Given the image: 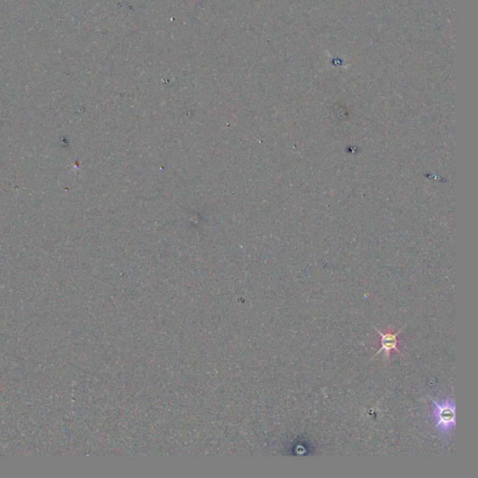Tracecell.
I'll return each mask as SVG.
<instances>
[{
    "mask_svg": "<svg viewBox=\"0 0 478 478\" xmlns=\"http://www.w3.org/2000/svg\"><path fill=\"white\" fill-rule=\"evenodd\" d=\"M428 397L436 407L433 412L434 428H437L442 433H449L456 425L455 402L450 398L437 402L429 395Z\"/></svg>",
    "mask_w": 478,
    "mask_h": 478,
    "instance_id": "6da1fadb",
    "label": "cell"
},
{
    "mask_svg": "<svg viewBox=\"0 0 478 478\" xmlns=\"http://www.w3.org/2000/svg\"><path fill=\"white\" fill-rule=\"evenodd\" d=\"M405 326H406V325L402 327L399 331L397 332H395V333H391V332H386V333H385V332H381L379 329H377V327L374 326V329H375V330L379 333V335H380V344H381V347H380V349H378V351H377V353L374 355V357L372 358V360H373L374 358H376L377 355L380 354L381 352H385L386 356L389 357V353H390L391 350H395V351H397L400 354H402L401 351H400V349H398V347H397V346H398V335H399L400 332L403 331V329H405Z\"/></svg>",
    "mask_w": 478,
    "mask_h": 478,
    "instance_id": "7a4b0ae2",
    "label": "cell"
}]
</instances>
